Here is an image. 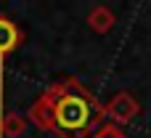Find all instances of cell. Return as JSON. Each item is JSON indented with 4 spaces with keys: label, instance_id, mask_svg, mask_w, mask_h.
<instances>
[{
    "label": "cell",
    "instance_id": "6da1fadb",
    "mask_svg": "<svg viewBox=\"0 0 151 138\" xmlns=\"http://www.w3.org/2000/svg\"><path fill=\"white\" fill-rule=\"evenodd\" d=\"M53 96V136L90 138L106 122V104L80 82V77H64L45 88Z\"/></svg>",
    "mask_w": 151,
    "mask_h": 138
},
{
    "label": "cell",
    "instance_id": "7a4b0ae2",
    "mask_svg": "<svg viewBox=\"0 0 151 138\" xmlns=\"http://www.w3.org/2000/svg\"><path fill=\"white\" fill-rule=\"evenodd\" d=\"M141 112H143V106L130 90H117L111 96V101L106 104V120L111 125H119V128L130 125L135 117H141Z\"/></svg>",
    "mask_w": 151,
    "mask_h": 138
},
{
    "label": "cell",
    "instance_id": "3957f363",
    "mask_svg": "<svg viewBox=\"0 0 151 138\" xmlns=\"http://www.w3.org/2000/svg\"><path fill=\"white\" fill-rule=\"evenodd\" d=\"M27 122H32L42 133H53V96L48 90H42L32 101V106L27 112Z\"/></svg>",
    "mask_w": 151,
    "mask_h": 138
},
{
    "label": "cell",
    "instance_id": "277c9868",
    "mask_svg": "<svg viewBox=\"0 0 151 138\" xmlns=\"http://www.w3.org/2000/svg\"><path fill=\"white\" fill-rule=\"evenodd\" d=\"M24 43V29L0 13V82H3V61Z\"/></svg>",
    "mask_w": 151,
    "mask_h": 138
},
{
    "label": "cell",
    "instance_id": "5b68a950",
    "mask_svg": "<svg viewBox=\"0 0 151 138\" xmlns=\"http://www.w3.org/2000/svg\"><path fill=\"white\" fill-rule=\"evenodd\" d=\"M85 21H88V27H90L96 35H106V32L114 29L117 16H114V11H111L109 5H101V3H98V5H93V8L88 11Z\"/></svg>",
    "mask_w": 151,
    "mask_h": 138
},
{
    "label": "cell",
    "instance_id": "8992f818",
    "mask_svg": "<svg viewBox=\"0 0 151 138\" xmlns=\"http://www.w3.org/2000/svg\"><path fill=\"white\" fill-rule=\"evenodd\" d=\"M27 130V117L19 112H5L0 114V138H21Z\"/></svg>",
    "mask_w": 151,
    "mask_h": 138
},
{
    "label": "cell",
    "instance_id": "52a82bcc",
    "mask_svg": "<svg viewBox=\"0 0 151 138\" xmlns=\"http://www.w3.org/2000/svg\"><path fill=\"white\" fill-rule=\"evenodd\" d=\"M90 138H127V133H125L119 125L104 122V125H101V128H98V130H96V133H93Z\"/></svg>",
    "mask_w": 151,
    "mask_h": 138
}]
</instances>
